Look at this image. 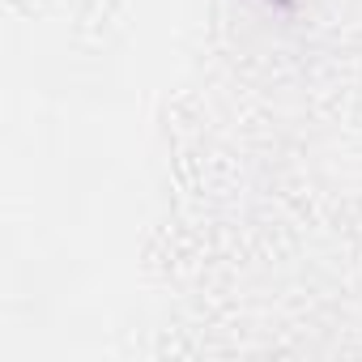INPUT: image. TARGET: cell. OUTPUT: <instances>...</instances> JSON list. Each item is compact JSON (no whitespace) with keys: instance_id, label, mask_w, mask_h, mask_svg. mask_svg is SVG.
<instances>
[{"instance_id":"6da1fadb","label":"cell","mask_w":362,"mask_h":362,"mask_svg":"<svg viewBox=\"0 0 362 362\" xmlns=\"http://www.w3.org/2000/svg\"><path fill=\"white\" fill-rule=\"evenodd\" d=\"M264 5H269V9H294L298 0H264Z\"/></svg>"}]
</instances>
